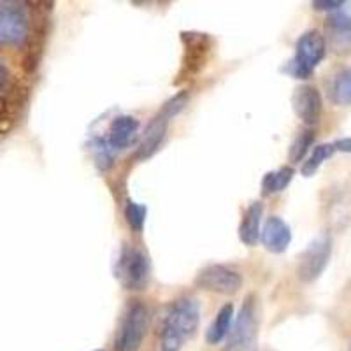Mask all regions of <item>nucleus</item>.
I'll use <instances>...</instances> for the list:
<instances>
[{
	"label": "nucleus",
	"instance_id": "f257e3e1",
	"mask_svg": "<svg viewBox=\"0 0 351 351\" xmlns=\"http://www.w3.org/2000/svg\"><path fill=\"white\" fill-rule=\"evenodd\" d=\"M200 324L199 302L181 297L169 306L162 324V351H180L184 341L197 332Z\"/></svg>",
	"mask_w": 351,
	"mask_h": 351
},
{
	"label": "nucleus",
	"instance_id": "f03ea898",
	"mask_svg": "<svg viewBox=\"0 0 351 351\" xmlns=\"http://www.w3.org/2000/svg\"><path fill=\"white\" fill-rule=\"evenodd\" d=\"M327 43L318 30H309L299 37L295 44V56L288 62V74L297 80H306L315 72L319 62L325 58Z\"/></svg>",
	"mask_w": 351,
	"mask_h": 351
},
{
	"label": "nucleus",
	"instance_id": "7ed1b4c3",
	"mask_svg": "<svg viewBox=\"0 0 351 351\" xmlns=\"http://www.w3.org/2000/svg\"><path fill=\"white\" fill-rule=\"evenodd\" d=\"M30 36V18L23 4L0 2V48H18Z\"/></svg>",
	"mask_w": 351,
	"mask_h": 351
},
{
	"label": "nucleus",
	"instance_id": "20e7f679",
	"mask_svg": "<svg viewBox=\"0 0 351 351\" xmlns=\"http://www.w3.org/2000/svg\"><path fill=\"white\" fill-rule=\"evenodd\" d=\"M186 93H180V95L172 97L167 104L162 108V111L153 118V121L148 125L146 132H144L139 152H137V158H149V156H153L158 152V148L162 146V141L165 139V134H167L169 121H171L172 116L178 114L186 106Z\"/></svg>",
	"mask_w": 351,
	"mask_h": 351
},
{
	"label": "nucleus",
	"instance_id": "39448f33",
	"mask_svg": "<svg viewBox=\"0 0 351 351\" xmlns=\"http://www.w3.org/2000/svg\"><path fill=\"white\" fill-rule=\"evenodd\" d=\"M149 311L143 302H132L121 319L120 330L116 334V351H139L148 330Z\"/></svg>",
	"mask_w": 351,
	"mask_h": 351
},
{
	"label": "nucleus",
	"instance_id": "423d86ee",
	"mask_svg": "<svg viewBox=\"0 0 351 351\" xmlns=\"http://www.w3.org/2000/svg\"><path fill=\"white\" fill-rule=\"evenodd\" d=\"M149 258L141 250L125 246L116 263V276L127 290H144L149 281Z\"/></svg>",
	"mask_w": 351,
	"mask_h": 351
},
{
	"label": "nucleus",
	"instance_id": "0eeeda50",
	"mask_svg": "<svg viewBox=\"0 0 351 351\" xmlns=\"http://www.w3.org/2000/svg\"><path fill=\"white\" fill-rule=\"evenodd\" d=\"M195 287L200 290L213 291V293H221V295H232L239 291L243 287V276L227 265H208L197 274Z\"/></svg>",
	"mask_w": 351,
	"mask_h": 351
},
{
	"label": "nucleus",
	"instance_id": "6e6552de",
	"mask_svg": "<svg viewBox=\"0 0 351 351\" xmlns=\"http://www.w3.org/2000/svg\"><path fill=\"white\" fill-rule=\"evenodd\" d=\"M332 255V239L328 234L315 237L304 250L299 262V278L306 283L315 281L327 267Z\"/></svg>",
	"mask_w": 351,
	"mask_h": 351
},
{
	"label": "nucleus",
	"instance_id": "1a4fd4ad",
	"mask_svg": "<svg viewBox=\"0 0 351 351\" xmlns=\"http://www.w3.org/2000/svg\"><path fill=\"white\" fill-rule=\"evenodd\" d=\"M256 328H258V309H256V299L252 295L244 300L241 307L228 341V351H246L247 348H252V344L255 343Z\"/></svg>",
	"mask_w": 351,
	"mask_h": 351
},
{
	"label": "nucleus",
	"instance_id": "9d476101",
	"mask_svg": "<svg viewBox=\"0 0 351 351\" xmlns=\"http://www.w3.org/2000/svg\"><path fill=\"white\" fill-rule=\"evenodd\" d=\"M293 109H295L297 116L306 125H316L319 121V116H322V95L311 84H304V86L297 88L295 93H293Z\"/></svg>",
	"mask_w": 351,
	"mask_h": 351
},
{
	"label": "nucleus",
	"instance_id": "9b49d317",
	"mask_svg": "<svg viewBox=\"0 0 351 351\" xmlns=\"http://www.w3.org/2000/svg\"><path fill=\"white\" fill-rule=\"evenodd\" d=\"M260 241L271 253H283L291 243V228L280 216H271L263 223Z\"/></svg>",
	"mask_w": 351,
	"mask_h": 351
},
{
	"label": "nucleus",
	"instance_id": "f8f14e48",
	"mask_svg": "<svg viewBox=\"0 0 351 351\" xmlns=\"http://www.w3.org/2000/svg\"><path fill=\"white\" fill-rule=\"evenodd\" d=\"M328 40L335 53L348 55L351 53V16L346 12H337L330 14L327 20Z\"/></svg>",
	"mask_w": 351,
	"mask_h": 351
},
{
	"label": "nucleus",
	"instance_id": "ddd939ff",
	"mask_svg": "<svg viewBox=\"0 0 351 351\" xmlns=\"http://www.w3.org/2000/svg\"><path fill=\"white\" fill-rule=\"evenodd\" d=\"M139 134V121L134 116H118L109 127L108 143L112 149H123L130 146Z\"/></svg>",
	"mask_w": 351,
	"mask_h": 351
},
{
	"label": "nucleus",
	"instance_id": "4468645a",
	"mask_svg": "<svg viewBox=\"0 0 351 351\" xmlns=\"http://www.w3.org/2000/svg\"><path fill=\"white\" fill-rule=\"evenodd\" d=\"M262 216L263 206L262 202H253L244 213L239 225V237L246 246H255L260 241V232H262Z\"/></svg>",
	"mask_w": 351,
	"mask_h": 351
},
{
	"label": "nucleus",
	"instance_id": "2eb2a0df",
	"mask_svg": "<svg viewBox=\"0 0 351 351\" xmlns=\"http://www.w3.org/2000/svg\"><path fill=\"white\" fill-rule=\"evenodd\" d=\"M232 319H234V306L232 304H225L218 313H216V318L213 319L211 327H209L208 334H206V339L209 344H219L221 341L230 334Z\"/></svg>",
	"mask_w": 351,
	"mask_h": 351
},
{
	"label": "nucleus",
	"instance_id": "dca6fc26",
	"mask_svg": "<svg viewBox=\"0 0 351 351\" xmlns=\"http://www.w3.org/2000/svg\"><path fill=\"white\" fill-rule=\"evenodd\" d=\"M293 174H295V171L291 167H281L278 171L265 174L262 180V193L263 195H274V193L283 192L285 188L290 184V181L293 180Z\"/></svg>",
	"mask_w": 351,
	"mask_h": 351
},
{
	"label": "nucleus",
	"instance_id": "f3484780",
	"mask_svg": "<svg viewBox=\"0 0 351 351\" xmlns=\"http://www.w3.org/2000/svg\"><path fill=\"white\" fill-rule=\"evenodd\" d=\"M330 100L337 106H351V67L344 69L334 77L328 90Z\"/></svg>",
	"mask_w": 351,
	"mask_h": 351
},
{
	"label": "nucleus",
	"instance_id": "a211bd4d",
	"mask_svg": "<svg viewBox=\"0 0 351 351\" xmlns=\"http://www.w3.org/2000/svg\"><path fill=\"white\" fill-rule=\"evenodd\" d=\"M334 153H337V148H335V143H325V144H318L313 153L307 156V160H304V165H302V174L306 178L315 174L322 165H324L325 160L330 158Z\"/></svg>",
	"mask_w": 351,
	"mask_h": 351
},
{
	"label": "nucleus",
	"instance_id": "6ab92c4d",
	"mask_svg": "<svg viewBox=\"0 0 351 351\" xmlns=\"http://www.w3.org/2000/svg\"><path fill=\"white\" fill-rule=\"evenodd\" d=\"M146 215H148V209L146 206L139 202H134V200H127L125 204V219H127L128 227L134 232H141L146 223Z\"/></svg>",
	"mask_w": 351,
	"mask_h": 351
},
{
	"label": "nucleus",
	"instance_id": "aec40b11",
	"mask_svg": "<svg viewBox=\"0 0 351 351\" xmlns=\"http://www.w3.org/2000/svg\"><path fill=\"white\" fill-rule=\"evenodd\" d=\"M313 141H315V132L313 130H304L300 132L297 139L293 141L290 148V160L291 162H300L304 156L307 155L309 148H311Z\"/></svg>",
	"mask_w": 351,
	"mask_h": 351
},
{
	"label": "nucleus",
	"instance_id": "412c9836",
	"mask_svg": "<svg viewBox=\"0 0 351 351\" xmlns=\"http://www.w3.org/2000/svg\"><path fill=\"white\" fill-rule=\"evenodd\" d=\"M93 149H95L97 165H99L100 169L111 167L112 158H114V149L111 148V144L108 143V139H95Z\"/></svg>",
	"mask_w": 351,
	"mask_h": 351
},
{
	"label": "nucleus",
	"instance_id": "4be33fe9",
	"mask_svg": "<svg viewBox=\"0 0 351 351\" xmlns=\"http://www.w3.org/2000/svg\"><path fill=\"white\" fill-rule=\"evenodd\" d=\"M313 5H315V9H319V11H337V9H341L344 5V2H341V0H316V2H313Z\"/></svg>",
	"mask_w": 351,
	"mask_h": 351
},
{
	"label": "nucleus",
	"instance_id": "5701e85b",
	"mask_svg": "<svg viewBox=\"0 0 351 351\" xmlns=\"http://www.w3.org/2000/svg\"><path fill=\"white\" fill-rule=\"evenodd\" d=\"M335 148L341 153H351V137H344V139L334 141Z\"/></svg>",
	"mask_w": 351,
	"mask_h": 351
},
{
	"label": "nucleus",
	"instance_id": "b1692460",
	"mask_svg": "<svg viewBox=\"0 0 351 351\" xmlns=\"http://www.w3.org/2000/svg\"><path fill=\"white\" fill-rule=\"evenodd\" d=\"M5 76H8V72H5L4 64H2V62H0V90H2V86H4V83H5Z\"/></svg>",
	"mask_w": 351,
	"mask_h": 351
}]
</instances>
